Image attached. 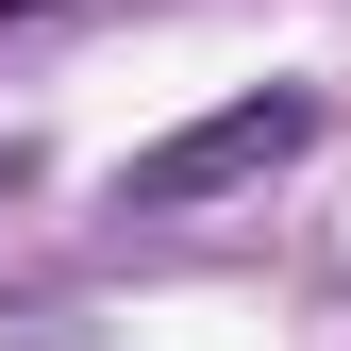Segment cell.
Wrapping results in <instances>:
<instances>
[{
  "label": "cell",
  "mask_w": 351,
  "mask_h": 351,
  "mask_svg": "<svg viewBox=\"0 0 351 351\" xmlns=\"http://www.w3.org/2000/svg\"><path fill=\"white\" fill-rule=\"evenodd\" d=\"M301 134H318V101H301V84H251V101H217V117H184V134H151L117 167V217H184L217 184H251V167H285Z\"/></svg>",
  "instance_id": "cell-1"
}]
</instances>
